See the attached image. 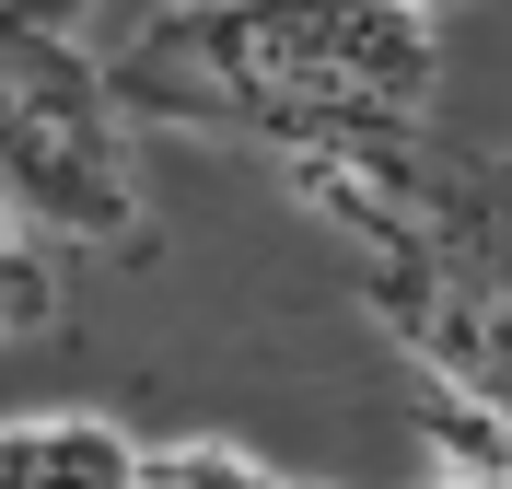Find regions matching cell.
<instances>
[{
    "mask_svg": "<svg viewBox=\"0 0 512 489\" xmlns=\"http://www.w3.org/2000/svg\"><path fill=\"white\" fill-rule=\"evenodd\" d=\"M0 222H24L35 245L152 257L140 129L105 94L94 24L12 12V0H0Z\"/></svg>",
    "mask_w": 512,
    "mask_h": 489,
    "instance_id": "3957f363",
    "label": "cell"
},
{
    "mask_svg": "<svg viewBox=\"0 0 512 489\" xmlns=\"http://www.w3.org/2000/svg\"><path fill=\"white\" fill-rule=\"evenodd\" d=\"M128 478H140V443L94 408L0 420V489H128Z\"/></svg>",
    "mask_w": 512,
    "mask_h": 489,
    "instance_id": "277c9868",
    "label": "cell"
},
{
    "mask_svg": "<svg viewBox=\"0 0 512 489\" xmlns=\"http://www.w3.org/2000/svg\"><path fill=\"white\" fill-rule=\"evenodd\" d=\"M105 94L128 129H210L256 140L280 163L373 152V140L431 129L443 82V24L431 12H373V0H280V12H140L94 24Z\"/></svg>",
    "mask_w": 512,
    "mask_h": 489,
    "instance_id": "6da1fadb",
    "label": "cell"
},
{
    "mask_svg": "<svg viewBox=\"0 0 512 489\" xmlns=\"http://www.w3.org/2000/svg\"><path fill=\"white\" fill-rule=\"evenodd\" d=\"M291 198L350 245L361 303L419 361L431 408L512 443V152H454L419 129L291 163Z\"/></svg>",
    "mask_w": 512,
    "mask_h": 489,
    "instance_id": "7a4b0ae2",
    "label": "cell"
},
{
    "mask_svg": "<svg viewBox=\"0 0 512 489\" xmlns=\"http://www.w3.org/2000/svg\"><path fill=\"white\" fill-rule=\"evenodd\" d=\"M59 245H35L24 222H0V350H12V338H47V326H59Z\"/></svg>",
    "mask_w": 512,
    "mask_h": 489,
    "instance_id": "8992f818",
    "label": "cell"
},
{
    "mask_svg": "<svg viewBox=\"0 0 512 489\" xmlns=\"http://www.w3.org/2000/svg\"><path fill=\"white\" fill-rule=\"evenodd\" d=\"M128 489H315V478L245 455V443H222V431H187V443H140V478Z\"/></svg>",
    "mask_w": 512,
    "mask_h": 489,
    "instance_id": "5b68a950",
    "label": "cell"
}]
</instances>
